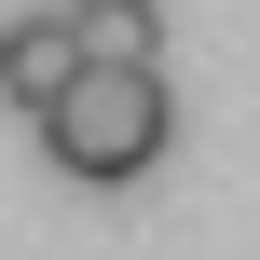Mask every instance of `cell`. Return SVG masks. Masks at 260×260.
I'll return each mask as SVG.
<instances>
[{"label": "cell", "mask_w": 260, "mask_h": 260, "mask_svg": "<svg viewBox=\"0 0 260 260\" xmlns=\"http://www.w3.org/2000/svg\"><path fill=\"white\" fill-rule=\"evenodd\" d=\"M82 69H96V55H82L69 0H55V14H14V27H0V110H27V123H41V110H55Z\"/></svg>", "instance_id": "7a4b0ae2"}, {"label": "cell", "mask_w": 260, "mask_h": 260, "mask_svg": "<svg viewBox=\"0 0 260 260\" xmlns=\"http://www.w3.org/2000/svg\"><path fill=\"white\" fill-rule=\"evenodd\" d=\"M96 69H165V0H69Z\"/></svg>", "instance_id": "3957f363"}, {"label": "cell", "mask_w": 260, "mask_h": 260, "mask_svg": "<svg viewBox=\"0 0 260 260\" xmlns=\"http://www.w3.org/2000/svg\"><path fill=\"white\" fill-rule=\"evenodd\" d=\"M165 137H178V96H165V69H82V82L41 110V151H55L82 192H123V178H151V165H165Z\"/></svg>", "instance_id": "6da1fadb"}]
</instances>
